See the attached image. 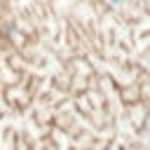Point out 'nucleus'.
I'll return each instance as SVG.
<instances>
[{"mask_svg": "<svg viewBox=\"0 0 150 150\" xmlns=\"http://www.w3.org/2000/svg\"><path fill=\"white\" fill-rule=\"evenodd\" d=\"M112 2H117V0H112Z\"/></svg>", "mask_w": 150, "mask_h": 150, "instance_id": "nucleus-1", "label": "nucleus"}]
</instances>
